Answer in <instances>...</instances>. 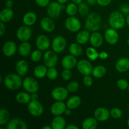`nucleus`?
Wrapping results in <instances>:
<instances>
[{
	"label": "nucleus",
	"mask_w": 129,
	"mask_h": 129,
	"mask_svg": "<svg viewBox=\"0 0 129 129\" xmlns=\"http://www.w3.org/2000/svg\"><path fill=\"white\" fill-rule=\"evenodd\" d=\"M102 19L100 15L96 13H91L88 15L85 21L84 28L88 31H97L102 26Z\"/></svg>",
	"instance_id": "nucleus-1"
},
{
	"label": "nucleus",
	"mask_w": 129,
	"mask_h": 129,
	"mask_svg": "<svg viewBox=\"0 0 129 129\" xmlns=\"http://www.w3.org/2000/svg\"><path fill=\"white\" fill-rule=\"evenodd\" d=\"M3 83L8 89L11 91H15L21 87L23 81L21 78V76L18 74L10 73L5 77Z\"/></svg>",
	"instance_id": "nucleus-2"
},
{
	"label": "nucleus",
	"mask_w": 129,
	"mask_h": 129,
	"mask_svg": "<svg viewBox=\"0 0 129 129\" xmlns=\"http://www.w3.org/2000/svg\"><path fill=\"white\" fill-rule=\"evenodd\" d=\"M126 20L124 15L121 11H114L111 13L108 19V23L111 28L120 30L124 27Z\"/></svg>",
	"instance_id": "nucleus-3"
},
{
	"label": "nucleus",
	"mask_w": 129,
	"mask_h": 129,
	"mask_svg": "<svg viewBox=\"0 0 129 129\" xmlns=\"http://www.w3.org/2000/svg\"><path fill=\"white\" fill-rule=\"evenodd\" d=\"M22 86L24 89L29 93H37L39 89L37 81L31 77H26L23 80Z\"/></svg>",
	"instance_id": "nucleus-4"
},
{
	"label": "nucleus",
	"mask_w": 129,
	"mask_h": 129,
	"mask_svg": "<svg viewBox=\"0 0 129 129\" xmlns=\"http://www.w3.org/2000/svg\"><path fill=\"white\" fill-rule=\"evenodd\" d=\"M28 111L34 117H40L44 113V107L39 101H30L28 103Z\"/></svg>",
	"instance_id": "nucleus-5"
},
{
	"label": "nucleus",
	"mask_w": 129,
	"mask_h": 129,
	"mask_svg": "<svg viewBox=\"0 0 129 129\" xmlns=\"http://www.w3.org/2000/svg\"><path fill=\"white\" fill-rule=\"evenodd\" d=\"M62 8V5L58 3L57 1L50 2L47 8V13L48 16L52 19L57 18L60 16Z\"/></svg>",
	"instance_id": "nucleus-6"
},
{
	"label": "nucleus",
	"mask_w": 129,
	"mask_h": 129,
	"mask_svg": "<svg viewBox=\"0 0 129 129\" xmlns=\"http://www.w3.org/2000/svg\"><path fill=\"white\" fill-rule=\"evenodd\" d=\"M43 60L45 66H46L48 68H53L57 64L58 57L56 52L54 50H47L44 54Z\"/></svg>",
	"instance_id": "nucleus-7"
},
{
	"label": "nucleus",
	"mask_w": 129,
	"mask_h": 129,
	"mask_svg": "<svg viewBox=\"0 0 129 129\" xmlns=\"http://www.w3.org/2000/svg\"><path fill=\"white\" fill-rule=\"evenodd\" d=\"M67 45V41L62 36H57L54 38L51 44L52 50L56 53H60L65 50Z\"/></svg>",
	"instance_id": "nucleus-8"
},
{
	"label": "nucleus",
	"mask_w": 129,
	"mask_h": 129,
	"mask_svg": "<svg viewBox=\"0 0 129 129\" xmlns=\"http://www.w3.org/2000/svg\"><path fill=\"white\" fill-rule=\"evenodd\" d=\"M32 35V30L31 28L27 25L20 26L16 31V37L20 41L27 42L31 39Z\"/></svg>",
	"instance_id": "nucleus-9"
},
{
	"label": "nucleus",
	"mask_w": 129,
	"mask_h": 129,
	"mask_svg": "<svg viewBox=\"0 0 129 129\" xmlns=\"http://www.w3.org/2000/svg\"><path fill=\"white\" fill-rule=\"evenodd\" d=\"M65 26L68 31L71 32H77L81 27L80 20L75 16H69L65 21Z\"/></svg>",
	"instance_id": "nucleus-10"
},
{
	"label": "nucleus",
	"mask_w": 129,
	"mask_h": 129,
	"mask_svg": "<svg viewBox=\"0 0 129 129\" xmlns=\"http://www.w3.org/2000/svg\"><path fill=\"white\" fill-rule=\"evenodd\" d=\"M77 69L79 73L83 76L91 75L93 71V66L89 61L87 60H81L78 62L76 66Z\"/></svg>",
	"instance_id": "nucleus-11"
},
{
	"label": "nucleus",
	"mask_w": 129,
	"mask_h": 129,
	"mask_svg": "<svg viewBox=\"0 0 129 129\" xmlns=\"http://www.w3.org/2000/svg\"><path fill=\"white\" fill-rule=\"evenodd\" d=\"M69 91L64 87L58 86L54 88L51 92L52 97L55 101H64L68 97Z\"/></svg>",
	"instance_id": "nucleus-12"
},
{
	"label": "nucleus",
	"mask_w": 129,
	"mask_h": 129,
	"mask_svg": "<svg viewBox=\"0 0 129 129\" xmlns=\"http://www.w3.org/2000/svg\"><path fill=\"white\" fill-rule=\"evenodd\" d=\"M35 44L37 49L42 51H47L50 46V40L45 35H39L36 39Z\"/></svg>",
	"instance_id": "nucleus-13"
},
{
	"label": "nucleus",
	"mask_w": 129,
	"mask_h": 129,
	"mask_svg": "<svg viewBox=\"0 0 129 129\" xmlns=\"http://www.w3.org/2000/svg\"><path fill=\"white\" fill-rule=\"evenodd\" d=\"M105 39L110 45H115L118 41L119 35L117 30L114 28H108L105 31Z\"/></svg>",
	"instance_id": "nucleus-14"
},
{
	"label": "nucleus",
	"mask_w": 129,
	"mask_h": 129,
	"mask_svg": "<svg viewBox=\"0 0 129 129\" xmlns=\"http://www.w3.org/2000/svg\"><path fill=\"white\" fill-rule=\"evenodd\" d=\"M67 106L63 101H56L50 107V112L54 116H59L64 114Z\"/></svg>",
	"instance_id": "nucleus-15"
},
{
	"label": "nucleus",
	"mask_w": 129,
	"mask_h": 129,
	"mask_svg": "<svg viewBox=\"0 0 129 129\" xmlns=\"http://www.w3.org/2000/svg\"><path fill=\"white\" fill-rule=\"evenodd\" d=\"M61 64L64 69H73L75 68L78 64L76 57L74 56L72 54L66 55L62 58L61 61Z\"/></svg>",
	"instance_id": "nucleus-16"
},
{
	"label": "nucleus",
	"mask_w": 129,
	"mask_h": 129,
	"mask_svg": "<svg viewBox=\"0 0 129 129\" xmlns=\"http://www.w3.org/2000/svg\"><path fill=\"white\" fill-rule=\"evenodd\" d=\"M110 111L105 107L97 108L94 112V117L100 122H105L109 118Z\"/></svg>",
	"instance_id": "nucleus-17"
},
{
	"label": "nucleus",
	"mask_w": 129,
	"mask_h": 129,
	"mask_svg": "<svg viewBox=\"0 0 129 129\" xmlns=\"http://www.w3.org/2000/svg\"><path fill=\"white\" fill-rule=\"evenodd\" d=\"M17 47L13 41H7L3 44L2 51L4 55L6 57H11L16 53Z\"/></svg>",
	"instance_id": "nucleus-18"
},
{
	"label": "nucleus",
	"mask_w": 129,
	"mask_h": 129,
	"mask_svg": "<svg viewBox=\"0 0 129 129\" xmlns=\"http://www.w3.org/2000/svg\"><path fill=\"white\" fill-rule=\"evenodd\" d=\"M7 129H26V122L20 118H13L10 120L6 125Z\"/></svg>",
	"instance_id": "nucleus-19"
},
{
	"label": "nucleus",
	"mask_w": 129,
	"mask_h": 129,
	"mask_svg": "<svg viewBox=\"0 0 129 129\" xmlns=\"http://www.w3.org/2000/svg\"><path fill=\"white\" fill-rule=\"evenodd\" d=\"M40 27L46 32H52L55 30V24L52 18L49 16L44 17L40 21Z\"/></svg>",
	"instance_id": "nucleus-20"
},
{
	"label": "nucleus",
	"mask_w": 129,
	"mask_h": 129,
	"mask_svg": "<svg viewBox=\"0 0 129 129\" xmlns=\"http://www.w3.org/2000/svg\"><path fill=\"white\" fill-rule=\"evenodd\" d=\"M89 42H90V44L93 47H100L103 44V36L99 32L94 31L91 35L90 39H89Z\"/></svg>",
	"instance_id": "nucleus-21"
},
{
	"label": "nucleus",
	"mask_w": 129,
	"mask_h": 129,
	"mask_svg": "<svg viewBox=\"0 0 129 129\" xmlns=\"http://www.w3.org/2000/svg\"><path fill=\"white\" fill-rule=\"evenodd\" d=\"M115 69L119 73H125L129 69V59L127 57L120 58L115 64Z\"/></svg>",
	"instance_id": "nucleus-22"
},
{
	"label": "nucleus",
	"mask_w": 129,
	"mask_h": 129,
	"mask_svg": "<svg viewBox=\"0 0 129 129\" xmlns=\"http://www.w3.org/2000/svg\"><path fill=\"white\" fill-rule=\"evenodd\" d=\"M15 69L17 74L21 76H24L28 71V64L25 60H20L16 62Z\"/></svg>",
	"instance_id": "nucleus-23"
},
{
	"label": "nucleus",
	"mask_w": 129,
	"mask_h": 129,
	"mask_svg": "<svg viewBox=\"0 0 129 129\" xmlns=\"http://www.w3.org/2000/svg\"><path fill=\"white\" fill-rule=\"evenodd\" d=\"M52 129H64L66 127V122L61 115L55 116L51 122Z\"/></svg>",
	"instance_id": "nucleus-24"
},
{
	"label": "nucleus",
	"mask_w": 129,
	"mask_h": 129,
	"mask_svg": "<svg viewBox=\"0 0 129 129\" xmlns=\"http://www.w3.org/2000/svg\"><path fill=\"white\" fill-rule=\"evenodd\" d=\"M90 36L91 35L89 34V31L85 29V30H81L78 32L76 37V40L77 42L80 45H84L88 40H89Z\"/></svg>",
	"instance_id": "nucleus-25"
},
{
	"label": "nucleus",
	"mask_w": 129,
	"mask_h": 129,
	"mask_svg": "<svg viewBox=\"0 0 129 129\" xmlns=\"http://www.w3.org/2000/svg\"><path fill=\"white\" fill-rule=\"evenodd\" d=\"M37 15L33 11H29L26 13L23 16V23L24 25L27 26H32L37 21Z\"/></svg>",
	"instance_id": "nucleus-26"
},
{
	"label": "nucleus",
	"mask_w": 129,
	"mask_h": 129,
	"mask_svg": "<svg viewBox=\"0 0 129 129\" xmlns=\"http://www.w3.org/2000/svg\"><path fill=\"white\" fill-rule=\"evenodd\" d=\"M18 50L20 55L22 57H26L31 54V47L30 43L27 42H22L19 45Z\"/></svg>",
	"instance_id": "nucleus-27"
},
{
	"label": "nucleus",
	"mask_w": 129,
	"mask_h": 129,
	"mask_svg": "<svg viewBox=\"0 0 129 129\" xmlns=\"http://www.w3.org/2000/svg\"><path fill=\"white\" fill-rule=\"evenodd\" d=\"M14 15L13 11L11 8L6 7L4 8L0 13V21L6 23L10 21L13 18Z\"/></svg>",
	"instance_id": "nucleus-28"
},
{
	"label": "nucleus",
	"mask_w": 129,
	"mask_h": 129,
	"mask_svg": "<svg viewBox=\"0 0 129 129\" xmlns=\"http://www.w3.org/2000/svg\"><path fill=\"white\" fill-rule=\"evenodd\" d=\"M81 103V99L78 96H73L68 99L66 102L67 108L74 110L80 106Z\"/></svg>",
	"instance_id": "nucleus-29"
},
{
	"label": "nucleus",
	"mask_w": 129,
	"mask_h": 129,
	"mask_svg": "<svg viewBox=\"0 0 129 129\" xmlns=\"http://www.w3.org/2000/svg\"><path fill=\"white\" fill-rule=\"evenodd\" d=\"M98 125V120L94 117H88L82 123L83 129H95Z\"/></svg>",
	"instance_id": "nucleus-30"
},
{
	"label": "nucleus",
	"mask_w": 129,
	"mask_h": 129,
	"mask_svg": "<svg viewBox=\"0 0 129 129\" xmlns=\"http://www.w3.org/2000/svg\"><path fill=\"white\" fill-rule=\"evenodd\" d=\"M15 99L20 104H26L31 101V94L26 91H21L16 94Z\"/></svg>",
	"instance_id": "nucleus-31"
},
{
	"label": "nucleus",
	"mask_w": 129,
	"mask_h": 129,
	"mask_svg": "<svg viewBox=\"0 0 129 129\" xmlns=\"http://www.w3.org/2000/svg\"><path fill=\"white\" fill-rule=\"evenodd\" d=\"M47 68L46 66L44 65H39L35 67L34 70V74L35 78L41 79L47 76L48 69Z\"/></svg>",
	"instance_id": "nucleus-32"
},
{
	"label": "nucleus",
	"mask_w": 129,
	"mask_h": 129,
	"mask_svg": "<svg viewBox=\"0 0 129 129\" xmlns=\"http://www.w3.org/2000/svg\"><path fill=\"white\" fill-rule=\"evenodd\" d=\"M106 73H107V69H106L105 67L102 65H98L94 67L93 69L92 75L94 78L99 79V78L104 76Z\"/></svg>",
	"instance_id": "nucleus-33"
},
{
	"label": "nucleus",
	"mask_w": 129,
	"mask_h": 129,
	"mask_svg": "<svg viewBox=\"0 0 129 129\" xmlns=\"http://www.w3.org/2000/svg\"><path fill=\"white\" fill-rule=\"evenodd\" d=\"M69 51L71 54L75 57L80 56L83 54V49L79 44L77 43H72L69 48Z\"/></svg>",
	"instance_id": "nucleus-34"
},
{
	"label": "nucleus",
	"mask_w": 129,
	"mask_h": 129,
	"mask_svg": "<svg viewBox=\"0 0 129 129\" xmlns=\"http://www.w3.org/2000/svg\"><path fill=\"white\" fill-rule=\"evenodd\" d=\"M10 113L5 108H1L0 110V126H4L7 125L10 121Z\"/></svg>",
	"instance_id": "nucleus-35"
},
{
	"label": "nucleus",
	"mask_w": 129,
	"mask_h": 129,
	"mask_svg": "<svg viewBox=\"0 0 129 129\" xmlns=\"http://www.w3.org/2000/svg\"><path fill=\"white\" fill-rule=\"evenodd\" d=\"M86 54L91 60H95L99 57V53L96 50L95 47H89L87 48L86 50Z\"/></svg>",
	"instance_id": "nucleus-36"
},
{
	"label": "nucleus",
	"mask_w": 129,
	"mask_h": 129,
	"mask_svg": "<svg viewBox=\"0 0 129 129\" xmlns=\"http://www.w3.org/2000/svg\"><path fill=\"white\" fill-rule=\"evenodd\" d=\"M66 11L69 16H73L76 15L77 13L78 12V6H77V5L72 2L71 3H69L67 5L66 7Z\"/></svg>",
	"instance_id": "nucleus-37"
},
{
	"label": "nucleus",
	"mask_w": 129,
	"mask_h": 129,
	"mask_svg": "<svg viewBox=\"0 0 129 129\" xmlns=\"http://www.w3.org/2000/svg\"><path fill=\"white\" fill-rule=\"evenodd\" d=\"M78 13L81 16H86L89 13V7L85 3H81L78 5Z\"/></svg>",
	"instance_id": "nucleus-38"
},
{
	"label": "nucleus",
	"mask_w": 129,
	"mask_h": 129,
	"mask_svg": "<svg viewBox=\"0 0 129 129\" xmlns=\"http://www.w3.org/2000/svg\"><path fill=\"white\" fill-rule=\"evenodd\" d=\"M58 76V71L55 67L53 68H49L47 69V77L48 79L50 80H55Z\"/></svg>",
	"instance_id": "nucleus-39"
},
{
	"label": "nucleus",
	"mask_w": 129,
	"mask_h": 129,
	"mask_svg": "<svg viewBox=\"0 0 129 129\" xmlns=\"http://www.w3.org/2000/svg\"><path fill=\"white\" fill-rule=\"evenodd\" d=\"M42 50H35L33 51L30 54V59L33 62H39L42 59Z\"/></svg>",
	"instance_id": "nucleus-40"
},
{
	"label": "nucleus",
	"mask_w": 129,
	"mask_h": 129,
	"mask_svg": "<svg viewBox=\"0 0 129 129\" xmlns=\"http://www.w3.org/2000/svg\"><path fill=\"white\" fill-rule=\"evenodd\" d=\"M110 115L115 119H118L122 116V111L119 108H113L110 110Z\"/></svg>",
	"instance_id": "nucleus-41"
},
{
	"label": "nucleus",
	"mask_w": 129,
	"mask_h": 129,
	"mask_svg": "<svg viewBox=\"0 0 129 129\" xmlns=\"http://www.w3.org/2000/svg\"><path fill=\"white\" fill-rule=\"evenodd\" d=\"M128 83L126 79H120L117 81V86L121 90H125L128 88Z\"/></svg>",
	"instance_id": "nucleus-42"
},
{
	"label": "nucleus",
	"mask_w": 129,
	"mask_h": 129,
	"mask_svg": "<svg viewBox=\"0 0 129 129\" xmlns=\"http://www.w3.org/2000/svg\"><path fill=\"white\" fill-rule=\"evenodd\" d=\"M79 83L76 81H71L68 84V86H67V89L69 91V92H75L79 89Z\"/></svg>",
	"instance_id": "nucleus-43"
},
{
	"label": "nucleus",
	"mask_w": 129,
	"mask_h": 129,
	"mask_svg": "<svg viewBox=\"0 0 129 129\" xmlns=\"http://www.w3.org/2000/svg\"><path fill=\"white\" fill-rule=\"evenodd\" d=\"M62 78L64 81H68L71 79L72 76V72L71 69H64V71L62 72Z\"/></svg>",
	"instance_id": "nucleus-44"
},
{
	"label": "nucleus",
	"mask_w": 129,
	"mask_h": 129,
	"mask_svg": "<svg viewBox=\"0 0 129 129\" xmlns=\"http://www.w3.org/2000/svg\"><path fill=\"white\" fill-rule=\"evenodd\" d=\"M83 83L86 86H91L93 83V79L90 75L84 76L83 78Z\"/></svg>",
	"instance_id": "nucleus-45"
},
{
	"label": "nucleus",
	"mask_w": 129,
	"mask_h": 129,
	"mask_svg": "<svg viewBox=\"0 0 129 129\" xmlns=\"http://www.w3.org/2000/svg\"><path fill=\"white\" fill-rule=\"evenodd\" d=\"M120 10L124 15H127L129 14V5L127 4H123L120 6Z\"/></svg>",
	"instance_id": "nucleus-46"
},
{
	"label": "nucleus",
	"mask_w": 129,
	"mask_h": 129,
	"mask_svg": "<svg viewBox=\"0 0 129 129\" xmlns=\"http://www.w3.org/2000/svg\"><path fill=\"white\" fill-rule=\"evenodd\" d=\"M37 5L40 7H45L47 6L50 3V0H35Z\"/></svg>",
	"instance_id": "nucleus-47"
},
{
	"label": "nucleus",
	"mask_w": 129,
	"mask_h": 129,
	"mask_svg": "<svg viewBox=\"0 0 129 129\" xmlns=\"http://www.w3.org/2000/svg\"><path fill=\"white\" fill-rule=\"evenodd\" d=\"M97 4L101 6H107L111 3L112 0H96Z\"/></svg>",
	"instance_id": "nucleus-48"
},
{
	"label": "nucleus",
	"mask_w": 129,
	"mask_h": 129,
	"mask_svg": "<svg viewBox=\"0 0 129 129\" xmlns=\"http://www.w3.org/2000/svg\"><path fill=\"white\" fill-rule=\"evenodd\" d=\"M6 31V26L5 25V23L0 21V36L3 37Z\"/></svg>",
	"instance_id": "nucleus-49"
},
{
	"label": "nucleus",
	"mask_w": 129,
	"mask_h": 129,
	"mask_svg": "<svg viewBox=\"0 0 129 129\" xmlns=\"http://www.w3.org/2000/svg\"><path fill=\"white\" fill-rule=\"evenodd\" d=\"M108 57V54L107 52H101L100 53H99V57L102 60H105V59H107V57Z\"/></svg>",
	"instance_id": "nucleus-50"
},
{
	"label": "nucleus",
	"mask_w": 129,
	"mask_h": 129,
	"mask_svg": "<svg viewBox=\"0 0 129 129\" xmlns=\"http://www.w3.org/2000/svg\"><path fill=\"white\" fill-rule=\"evenodd\" d=\"M39 99V95L37 93H31V101H37Z\"/></svg>",
	"instance_id": "nucleus-51"
},
{
	"label": "nucleus",
	"mask_w": 129,
	"mask_h": 129,
	"mask_svg": "<svg viewBox=\"0 0 129 129\" xmlns=\"http://www.w3.org/2000/svg\"><path fill=\"white\" fill-rule=\"evenodd\" d=\"M13 1L12 0H7L6 2V6L9 8H11L13 6Z\"/></svg>",
	"instance_id": "nucleus-52"
},
{
	"label": "nucleus",
	"mask_w": 129,
	"mask_h": 129,
	"mask_svg": "<svg viewBox=\"0 0 129 129\" xmlns=\"http://www.w3.org/2000/svg\"><path fill=\"white\" fill-rule=\"evenodd\" d=\"M66 129H79V127L78 126L75 125L74 124H71V125H69L66 126Z\"/></svg>",
	"instance_id": "nucleus-53"
},
{
	"label": "nucleus",
	"mask_w": 129,
	"mask_h": 129,
	"mask_svg": "<svg viewBox=\"0 0 129 129\" xmlns=\"http://www.w3.org/2000/svg\"><path fill=\"white\" fill-rule=\"evenodd\" d=\"M87 3L91 6H93L97 3V1L96 0H87Z\"/></svg>",
	"instance_id": "nucleus-54"
},
{
	"label": "nucleus",
	"mask_w": 129,
	"mask_h": 129,
	"mask_svg": "<svg viewBox=\"0 0 129 129\" xmlns=\"http://www.w3.org/2000/svg\"><path fill=\"white\" fill-rule=\"evenodd\" d=\"M72 110L70 109V108H67L65 112H64V114L66 115L67 116H69V115H71L72 113Z\"/></svg>",
	"instance_id": "nucleus-55"
},
{
	"label": "nucleus",
	"mask_w": 129,
	"mask_h": 129,
	"mask_svg": "<svg viewBox=\"0 0 129 129\" xmlns=\"http://www.w3.org/2000/svg\"><path fill=\"white\" fill-rule=\"evenodd\" d=\"M72 2L74 3V4L77 5H79V4H81V3H83V0H71Z\"/></svg>",
	"instance_id": "nucleus-56"
},
{
	"label": "nucleus",
	"mask_w": 129,
	"mask_h": 129,
	"mask_svg": "<svg viewBox=\"0 0 129 129\" xmlns=\"http://www.w3.org/2000/svg\"><path fill=\"white\" fill-rule=\"evenodd\" d=\"M69 0H57V1L60 4H61V5H64V4L66 3Z\"/></svg>",
	"instance_id": "nucleus-57"
},
{
	"label": "nucleus",
	"mask_w": 129,
	"mask_h": 129,
	"mask_svg": "<svg viewBox=\"0 0 129 129\" xmlns=\"http://www.w3.org/2000/svg\"><path fill=\"white\" fill-rule=\"evenodd\" d=\"M126 23H127V26L129 27V14L127 16V18H126Z\"/></svg>",
	"instance_id": "nucleus-58"
},
{
	"label": "nucleus",
	"mask_w": 129,
	"mask_h": 129,
	"mask_svg": "<svg viewBox=\"0 0 129 129\" xmlns=\"http://www.w3.org/2000/svg\"><path fill=\"white\" fill-rule=\"evenodd\" d=\"M52 126H49V125H45L44 127H42V129H52Z\"/></svg>",
	"instance_id": "nucleus-59"
},
{
	"label": "nucleus",
	"mask_w": 129,
	"mask_h": 129,
	"mask_svg": "<svg viewBox=\"0 0 129 129\" xmlns=\"http://www.w3.org/2000/svg\"><path fill=\"white\" fill-rule=\"evenodd\" d=\"M127 125H128V127H129V118L127 120Z\"/></svg>",
	"instance_id": "nucleus-60"
},
{
	"label": "nucleus",
	"mask_w": 129,
	"mask_h": 129,
	"mask_svg": "<svg viewBox=\"0 0 129 129\" xmlns=\"http://www.w3.org/2000/svg\"><path fill=\"white\" fill-rule=\"evenodd\" d=\"M127 44H128V45L129 46V38L128 39V40H127Z\"/></svg>",
	"instance_id": "nucleus-61"
},
{
	"label": "nucleus",
	"mask_w": 129,
	"mask_h": 129,
	"mask_svg": "<svg viewBox=\"0 0 129 129\" xmlns=\"http://www.w3.org/2000/svg\"><path fill=\"white\" fill-rule=\"evenodd\" d=\"M127 89H128V91H129V84H128V88H127Z\"/></svg>",
	"instance_id": "nucleus-62"
},
{
	"label": "nucleus",
	"mask_w": 129,
	"mask_h": 129,
	"mask_svg": "<svg viewBox=\"0 0 129 129\" xmlns=\"http://www.w3.org/2000/svg\"><path fill=\"white\" fill-rule=\"evenodd\" d=\"M128 112H129V107H128Z\"/></svg>",
	"instance_id": "nucleus-63"
}]
</instances>
